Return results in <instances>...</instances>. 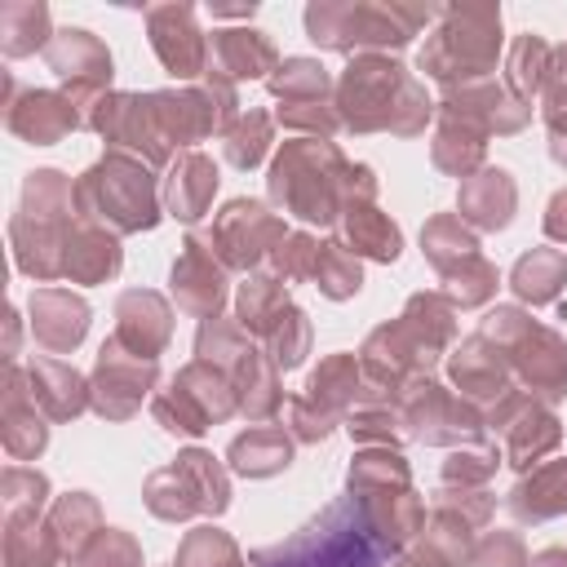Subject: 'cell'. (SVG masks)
I'll list each match as a JSON object with an SVG mask.
<instances>
[{"mask_svg":"<svg viewBox=\"0 0 567 567\" xmlns=\"http://www.w3.org/2000/svg\"><path fill=\"white\" fill-rule=\"evenodd\" d=\"M350 244L377 261H394L399 257V230L377 213V208H363L354 204L350 208Z\"/></svg>","mask_w":567,"mask_h":567,"instance_id":"44dd1931","label":"cell"},{"mask_svg":"<svg viewBox=\"0 0 567 567\" xmlns=\"http://www.w3.org/2000/svg\"><path fill=\"white\" fill-rule=\"evenodd\" d=\"M266 137H270V120H266V115H257L252 133H248V128H235V133H230V142H226V155H230V164H239V168H252V164L261 159V151H266Z\"/></svg>","mask_w":567,"mask_h":567,"instance_id":"484cf974","label":"cell"},{"mask_svg":"<svg viewBox=\"0 0 567 567\" xmlns=\"http://www.w3.org/2000/svg\"><path fill=\"white\" fill-rule=\"evenodd\" d=\"M483 354V337H474L456 359H452V377H456V385L465 390V394H501V363H496V354H487V359H478Z\"/></svg>","mask_w":567,"mask_h":567,"instance_id":"7402d4cb","label":"cell"},{"mask_svg":"<svg viewBox=\"0 0 567 567\" xmlns=\"http://www.w3.org/2000/svg\"><path fill=\"white\" fill-rule=\"evenodd\" d=\"M80 120H75V111H71V102H62V97H53V93H27L13 111H9V128L13 133H22L27 142H35V146H49V142H58L66 128H75Z\"/></svg>","mask_w":567,"mask_h":567,"instance_id":"30bf717a","label":"cell"},{"mask_svg":"<svg viewBox=\"0 0 567 567\" xmlns=\"http://www.w3.org/2000/svg\"><path fill=\"white\" fill-rule=\"evenodd\" d=\"M31 399L35 408H49V416H75L84 408V381L62 359H35L31 363Z\"/></svg>","mask_w":567,"mask_h":567,"instance_id":"8fae6325","label":"cell"},{"mask_svg":"<svg viewBox=\"0 0 567 567\" xmlns=\"http://www.w3.org/2000/svg\"><path fill=\"white\" fill-rule=\"evenodd\" d=\"M509 208H514V186L501 168H487L470 190H465V213L483 226V230H496L509 221Z\"/></svg>","mask_w":567,"mask_h":567,"instance_id":"9a60e30c","label":"cell"},{"mask_svg":"<svg viewBox=\"0 0 567 567\" xmlns=\"http://www.w3.org/2000/svg\"><path fill=\"white\" fill-rule=\"evenodd\" d=\"M120 270V248L111 235L102 230H84L80 239H66V261H62V275L80 279V284H97L106 275Z\"/></svg>","mask_w":567,"mask_h":567,"instance_id":"5bb4252c","label":"cell"},{"mask_svg":"<svg viewBox=\"0 0 567 567\" xmlns=\"http://www.w3.org/2000/svg\"><path fill=\"white\" fill-rule=\"evenodd\" d=\"M213 190H217V173H213V164H208L204 155H186V159H177L164 199H168V213H173V217L195 221V217L204 213V204L213 199Z\"/></svg>","mask_w":567,"mask_h":567,"instance_id":"7c38bea8","label":"cell"},{"mask_svg":"<svg viewBox=\"0 0 567 567\" xmlns=\"http://www.w3.org/2000/svg\"><path fill=\"white\" fill-rule=\"evenodd\" d=\"M115 341H128L133 354L155 359V350L168 341V310H164V301L155 297L151 315L142 319V297L137 292H124L120 297V332H115Z\"/></svg>","mask_w":567,"mask_h":567,"instance_id":"4fadbf2b","label":"cell"},{"mask_svg":"<svg viewBox=\"0 0 567 567\" xmlns=\"http://www.w3.org/2000/svg\"><path fill=\"white\" fill-rule=\"evenodd\" d=\"M89 328V310L80 297L62 292V288H44L31 297V332L40 346L49 350H71Z\"/></svg>","mask_w":567,"mask_h":567,"instance_id":"52a82bcc","label":"cell"},{"mask_svg":"<svg viewBox=\"0 0 567 567\" xmlns=\"http://www.w3.org/2000/svg\"><path fill=\"white\" fill-rule=\"evenodd\" d=\"M155 381V363L133 350H124L115 337L102 346V359H97V412L102 416H128L142 394L151 390Z\"/></svg>","mask_w":567,"mask_h":567,"instance_id":"5b68a950","label":"cell"},{"mask_svg":"<svg viewBox=\"0 0 567 567\" xmlns=\"http://www.w3.org/2000/svg\"><path fill=\"white\" fill-rule=\"evenodd\" d=\"M151 40H155V53L164 58V66H168L173 75H195V71H199V62H204V40L190 31V18H186L182 31H168V27L151 13Z\"/></svg>","mask_w":567,"mask_h":567,"instance_id":"d6986e66","label":"cell"},{"mask_svg":"<svg viewBox=\"0 0 567 567\" xmlns=\"http://www.w3.org/2000/svg\"><path fill=\"white\" fill-rule=\"evenodd\" d=\"M408 75L394 62L359 58L341 80V106L354 128H381L394 124V89H403Z\"/></svg>","mask_w":567,"mask_h":567,"instance_id":"277c9868","label":"cell"},{"mask_svg":"<svg viewBox=\"0 0 567 567\" xmlns=\"http://www.w3.org/2000/svg\"><path fill=\"white\" fill-rule=\"evenodd\" d=\"M315 279L323 284L328 297H350V292H359V261L341 244H328V248H319Z\"/></svg>","mask_w":567,"mask_h":567,"instance_id":"603a6c76","label":"cell"},{"mask_svg":"<svg viewBox=\"0 0 567 567\" xmlns=\"http://www.w3.org/2000/svg\"><path fill=\"white\" fill-rule=\"evenodd\" d=\"M403 567H425V563H403Z\"/></svg>","mask_w":567,"mask_h":567,"instance_id":"f1b7e54d","label":"cell"},{"mask_svg":"<svg viewBox=\"0 0 567 567\" xmlns=\"http://www.w3.org/2000/svg\"><path fill=\"white\" fill-rule=\"evenodd\" d=\"M44 425L35 416V399H22V372L13 368L9 377V430H4V443L13 456H35L44 447Z\"/></svg>","mask_w":567,"mask_h":567,"instance_id":"2e32d148","label":"cell"},{"mask_svg":"<svg viewBox=\"0 0 567 567\" xmlns=\"http://www.w3.org/2000/svg\"><path fill=\"white\" fill-rule=\"evenodd\" d=\"M173 292L186 310L195 315H217L221 297H226V284H221V270L213 266V257L204 252L199 239H186V252L182 261L173 266Z\"/></svg>","mask_w":567,"mask_h":567,"instance_id":"9c48e42d","label":"cell"},{"mask_svg":"<svg viewBox=\"0 0 567 567\" xmlns=\"http://www.w3.org/2000/svg\"><path fill=\"white\" fill-rule=\"evenodd\" d=\"M213 235L226 248V261L230 266H252L261 252H270V244L284 235V226L261 204L235 199V204H226V213H221V221H217Z\"/></svg>","mask_w":567,"mask_h":567,"instance_id":"8992f818","label":"cell"},{"mask_svg":"<svg viewBox=\"0 0 567 567\" xmlns=\"http://www.w3.org/2000/svg\"><path fill=\"white\" fill-rule=\"evenodd\" d=\"M284 75H275V93H284V102H301V89L306 97H319L328 89V75L319 62H306V58H292L279 66Z\"/></svg>","mask_w":567,"mask_h":567,"instance_id":"d4e9b609","label":"cell"},{"mask_svg":"<svg viewBox=\"0 0 567 567\" xmlns=\"http://www.w3.org/2000/svg\"><path fill=\"white\" fill-rule=\"evenodd\" d=\"M545 226H549V235H554V239H567V190H563V195H554Z\"/></svg>","mask_w":567,"mask_h":567,"instance_id":"83f0119b","label":"cell"},{"mask_svg":"<svg viewBox=\"0 0 567 567\" xmlns=\"http://www.w3.org/2000/svg\"><path fill=\"white\" fill-rule=\"evenodd\" d=\"M177 567H239V558H235V545L221 532H195L182 545Z\"/></svg>","mask_w":567,"mask_h":567,"instance_id":"cb8c5ba5","label":"cell"},{"mask_svg":"<svg viewBox=\"0 0 567 567\" xmlns=\"http://www.w3.org/2000/svg\"><path fill=\"white\" fill-rule=\"evenodd\" d=\"M523 425H545V430H540V443H545V447L558 443V421H554V416H545V412L532 408V421H523ZM505 439H509V456H514V452L523 447V439H532V430H505Z\"/></svg>","mask_w":567,"mask_h":567,"instance_id":"4316f807","label":"cell"},{"mask_svg":"<svg viewBox=\"0 0 567 567\" xmlns=\"http://www.w3.org/2000/svg\"><path fill=\"white\" fill-rule=\"evenodd\" d=\"M390 549V536L372 523L363 501L341 496L292 540L252 554V567H377Z\"/></svg>","mask_w":567,"mask_h":567,"instance_id":"6da1fadb","label":"cell"},{"mask_svg":"<svg viewBox=\"0 0 567 567\" xmlns=\"http://www.w3.org/2000/svg\"><path fill=\"white\" fill-rule=\"evenodd\" d=\"M288 452H292V447H288L284 434H275V430H252V434L235 439L230 461H235L239 474H275V470L288 465Z\"/></svg>","mask_w":567,"mask_h":567,"instance_id":"e0dca14e","label":"cell"},{"mask_svg":"<svg viewBox=\"0 0 567 567\" xmlns=\"http://www.w3.org/2000/svg\"><path fill=\"white\" fill-rule=\"evenodd\" d=\"M217 58L230 75H261L270 66L275 49L261 31H221L217 35Z\"/></svg>","mask_w":567,"mask_h":567,"instance_id":"ac0fdd59","label":"cell"},{"mask_svg":"<svg viewBox=\"0 0 567 567\" xmlns=\"http://www.w3.org/2000/svg\"><path fill=\"white\" fill-rule=\"evenodd\" d=\"M328 151L332 146H319V142H292V146H284V155L270 168V195L306 221H332L337 217V199H332L337 177H328L319 168V159H328Z\"/></svg>","mask_w":567,"mask_h":567,"instance_id":"3957f363","label":"cell"},{"mask_svg":"<svg viewBox=\"0 0 567 567\" xmlns=\"http://www.w3.org/2000/svg\"><path fill=\"white\" fill-rule=\"evenodd\" d=\"M75 204L80 213L115 226V230H142L155 226V190L151 177L137 159H128L124 151H111L97 168H89L75 186Z\"/></svg>","mask_w":567,"mask_h":567,"instance_id":"7a4b0ae2","label":"cell"},{"mask_svg":"<svg viewBox=\"0 0 567 567\" xmlns=\"http://www.w3.org/2000/svg\"><path fill=\"white\" fill-rule=\"evenodd\" d=\"M563 279H567V261L558 252H549V248H540V252H532V257H523L514 266V288L527 301H549Z\"/></svg>","mask_w":567,"mask_h":567,"instance_id":"ffe728a7","label":"cell"},{"mask_svg":"<svg viewBox=\"0 0 567 567\" xmlns=\"http://www.w3.org/2000/svg\"><path fill=\"white\" fill-rule=\"evenodd\" d=\"M49 66L62 75V80H75V89L93 93L111 80V58L106 49L89 35V31H58L49 40Z\"/></svg>","mask_w":567,"mask_h":567,"instance_id":"ba28073f","label":"cell"}]
</instances>
